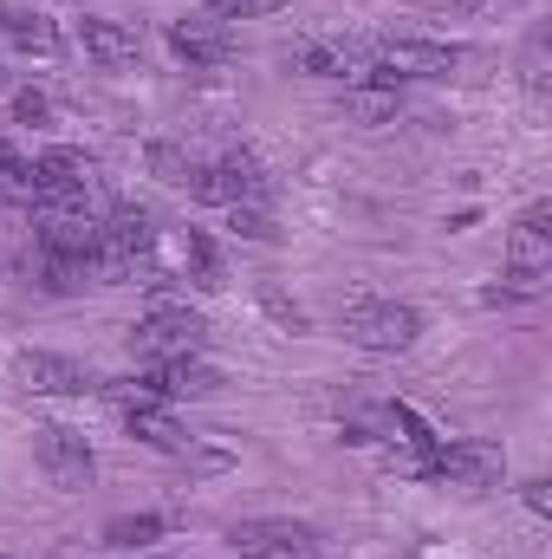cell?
I'll list each match as a JSON object with an SVG mask.
<instances>
[{
  "instance_id": "9",
  "label": "cell",
  "mask_w": 552,
  "mask_h": 559,
  "mask_svg": "<svg viewBox=\"0 0 552 559\" xmlns=\"http://www.w3.org/2000/svg\"><path fill=\"white\" fill-rule=\"evenodd\" d=\"M13 378L33 397H85V391H98V378L79 358H65V352H20L13 358Z\"/></svg>"
},
{
  "instance_id": "21",
  "label": "cell",
  "mask_w": 552,
  "mask_h": 559,
  "mask_svg": "<svg viewBox=\"0 0 552 559\" xmlns=\"http://www.w3.org/2000/svg\"><path fill=\"white\" fill-rule=\"evenodd\" d=\"M261 306H267V319H279L286 332H305V306H292L286 293H274V286H267V293H261Z\"/></svg>"
},
{
  "instance_id": "20",
  "label": "cell",
  "mask_w": 552,
  "mask_h": 559,
  "mask_svg": "<svg viewBox=\"0 0 552 559\" xmlns=\"http://www.w3.org/2000/svg\"><path fill=\"white\" fill-rule=\"evenodd\" d=\"M228 228H235V235H248V241H274V235H279L274 215H267V209H254V202H248V209H228Z\"/></svg>"
},
{
  "instance_id": "14",
  "label": "cell",
  "mask_w": 552,
  "mask_h": 559,
  "mask_svg": "<svg viewBox=\"0 0 552 559\" xmlns=\"http://www.w3.org/2000/svg\"><path fill=\"white\" fill-rule=\"evenodd\" d=\"M176 274L189 280V286H202V293L221 286V254H215V241L202 228H182L176 235Z\"/></svg>"
},
{
  "instance_id": "22",
  "label": "cell",
  "mask_w": 552,
  "mask_h": 559,
  "mask_svg": "<svg viewBox=\"0 0 552 559\" xmlns=\"http://www.w3.org/2000/svg\"><path fill=\"white\" fill-rule=\"evenodd\" d=\"M13 118H20V124H39V118H46V98H39V92H20V98H13Z\"/></svg>"
},
{
  "instance_id": "7",
  "label": "cell",
  "mask_w": 552,
  "mask_h": 559,
  "mask_svg": "<svg viewBox=\"0 0 552 559\" xmlns=\"http://www.w3.org/2000/svg\"><path fill=\"white\" fill-rule=\"evenodd\" d=\"M228 547L241 559H319V534H312L305 521H274V514H261V521H235V527H228Z\"/></svg>"
},
{
  "instance_id": "4",
  "label": "cell",
  "mask_w": 552,
  "mask_h": 559,
  "mask_svg": "<svg viewBox=\"0 0 552 559\" xmlns=\"http://www.w3.org/2000/svg\"><path fill=\"white\" fill-rule=\"evenodd\" d=\"M416 481H448V488H501L507 481V455L494 449V442H481V436H461V442H448L442 436V449L422 462V475Z\"/></svg>"
},
{
  "instance_id": "13",
  "label": "cell",
  "mask_w": 552,
  "mask_h": 559,
  "mask_svg": "<svg viewBox=\"0 0 552 559\" xmlns=\"http://www.w3.org/2000/svg\"><path fill=\"white\" fill-rule=\"evenodd\" d=\"M124 423H131V436H137V442L163 449V455H195V436L169 417L163 404H131V411H124Z\"/></svg>"
},
{
  "instance_id": "18",
  "label": "cell",
  "mask_w": 552,
  "mask_h": 559,
  "mask_svg": "<svg viewBox=\"0 0 552 559\" xmlns=\"http://www.w3.org/2000/svg\"><path fill=\"white\" fill-rule=\"evenodd\" d=\"M149 169H156V176H163V182H169V189H182V182H189V169H195V163H189V156H182V150H176V143H149Z\"/></svg>"
},
{
  "instance_id": "12",
  "label": "cell",
  "mask_w": 552,
  "mask_h": 559,
  "mask_svg": "<svg viewBox=\"0 0 552 559\" xmlns=\"http://www.w3.org/2000/svg\"><path fill=\"white\" fill-rule=\"evenodd\" d=\"M79 46H85V59L105 66V72H124V66L143 59V39L124 20H105V13H85V20H79Z\"/></svg>"
},
{
  "instance_id": "26",
  "label": "cell",
  "mask_w": 552,
  "mask_h": 559,
  "mask_svg": "<svg viewBox=\"0 0 552 559\" xmlns=\"http://www.w3.org/2000/svg\"><path fill=\"white\" fill-rule=\"evenodd\" d=\"M0 559H20V554H0Z\"/></svg>"
},
{
  "instance_id": "3",
  "label": "cell",
  "mask_w": 552,
  "mask_h": 559,
  "mask_svg": "<svg viewBox=\"0 0 552 559\" xmlns=\"http://www.w3.org/2000/svg\"><path fill=\"white\" fill-rule=\"evenodd\" d=\"M338 332L358 345V352H410L422 338V312L410 299H351L338 312Z\"/></svg>"
},
{
  "instance_id": "5",
  "label": "cell",
  "mask_w": 552,
  "mask_h": 559,
  "mask_svg": "<svg viewBox=\"0 0 552 559\" xmlns=\"http://www.w3.org/2000/svg\"><path fill=\"white\" fill-rule=\"evenodd\" d=\"M371 66L384 79H448L461 66V46L455 39H416V33H397V39H364Z\"/></svg>"
},
{
  "instance_id": "15",
  "label": "cell",
  "mask_w": 552,
  "mask_h": 559,
  "mask_svg": "<svg viewBox=\"0 0 552 559\" xmlns=\"http://www.w3.org/2000/svg\"><path fill=\"white\" fill-rule=\"evenodd\" d=\"M0 39L26 59H59V26L46 13H0Z\"/></svg>"
},
{
  "instance_id": "23",
  "label": "cell",
  "mask_w": 552,
  "mask_h": 559,
  "mask_svg": "<svg viewBox=\"0 0 552 559\" xmlns=\"http://www.w3.org/2000/svg\"><path fill=\"white\" fill-rule=\"evenodd\" d=\"M20 176H26V156H13V150L0 143V182H7V189H20Z\"/></svg>"
},
{
  "instance_id": "6",
  "label": "cell",
  "mask_w": 552,
  "mask_h": 559,
  "mask_svg": "<svg viewBox=\"0 0 552 559\" xmlns=\"http://www.w3.org/2000/svg\"><path fill=\"white\" fill-rule=\"evenodd\" d=\"M33 455H39V475H46L59 495H85L92 475H98L92 442H85L79 429H65V423H46V429L33 436Z\"/></svg>"
},
{
  "instance_id": "2",
  "label": "cell",
  "mask_w": 552,
  "mask_h": 559,
  "mask_svg": "<svg viewBox=\"0 0 552 559\" xmlns=\"http://www.w3.org/2000/svg\"><path fill=\"white\" fill-rule=\"evenodd\" d=\"M131 352H137L143 365H163V358H202V352H208V319H202L189 299L156 293L149 312L131 325Z\"/></svg>"
},
{
  "instance_id": "10",
  "label": "cell",
  "mask_w": 552,
  "mask_h": 559,
  "mask_svg": "<svg viewBox=\"0 0 552 559\" xmlns=\"http://www.w3.org/2000/svg\"><path fill=\"white\" fill-rule=\"evenodd\" d=\"M137 384L156 404H182V397H215L221 391V371L202 365V358H163V365H143Z\"/></svg>"
},
{
  "instance_id": "19",
  "label": "cell",
  "mask_w": 552,
  "mask_h": 559,
  "mask_svg": "<svg viewBox=\"0 0 552 559\" xmlns=\"http://www.w3.org/2000/svg\"><path fill=\"white\" fill-rule=\"evenodd\" d=\"M286 0H208V20L235 26V20H261V13H279Z\"/></svg>"
},
{
  "instance_id": "17",
  "label": "cell",
  "mask_w": 552,
  "mask_h": 559,
  "mask_svg": "<svg viewBox=\"0 0 552 559\" xmlns=\"http://www.w3.org/2000/svg\"><path fill=\"white\" fill-rule=\"evenodd\" d=\"M163 534H169L163 514H118V521H105V547H118V554H137V547L163 540Z\"/></svg>"
},
{
  "instance_id": "11",
  "label": "cell",
  "mask_w": 552,
  "mask_h": 559,
  "mask_svg": "<svg viewBox=\"0 0 552 559\" xmlns=\"http://www.w3.org/2000/svg\"><path fill=\"white\" fill-rule=\"evenodd\" d=\"M169 52L182 59V66H228L241 46H235V26H221V20H208V13H195V20H169Z\"/></svg>"
},
{
  "instance_id": "8",
  "label": "cell",
  "mask_w": 552,
  "mask_h": 559,
  "mask_svg": "<svg viewBox=\"0 0 552 559\" xmlns=\"http://www.w3.org/2000/svg\"><path fill=\"white\" fill-rule=\"evenodd\" d=\"M552 274V209L533 202L520 222H514V241H507V280H520L527 293Z\"/></svg>"
},
{
  "instance_id": "16",
  "label": "cell",
  "mask_w": 552,
  "mask_h": 559,
  "mask_svg": "<svg viewBox=\"0 0 552 559\" xmlns=\"http://www.w3.org/2000/svg\"><path fill=\"white\" fill-rule=\"evenodd\" d=\"M345 111L358 118V124H397V111H404V92L397 85H345Z\"/></svg>"
},
{
  "instance_id": "24",
  "label": "cell",
  "mask_w": 552,
  "mask_h": 559,
  "mask_svg": "<svg viewBox=\"0 0 552 559\" xmlns=\"http://www.w3.org/2000/svg\"><path fill=\"white\" fill-rule=\"evenodd\" d=\"M461 7H507V0H461Z\"/></svg>"
},
{
  "instance_id": "25",
  "label": "cell",
  "mask_w": 552,
  "mask_h": 559,
  "mask_svg": "<svg viewBox=\"0 0 552 559\" xmlns=\"http://www.w3.org/2000/svg\"><path fill=\"white\" fill-rule=\"evenodd\" d=\"M0 85H7V66H0Z\"/></svg>"
},
{
  "instance_id": "1",
  "label": "cell",
  "mask_w": 552,
  "mask_h": 559,
  "mask_svg": "<svg viewBox=\"0 0 552 559\" xmlns=\"http://www.w3.org/2000/svg\"><path fill=\"white\" fill-rule=\"evenodd\" d=\"M189 202H202V209H267L274 202V176H267V163L254 156V150H228L221 163H195L189 169Z\"/></svg>"
}]
</instances>
